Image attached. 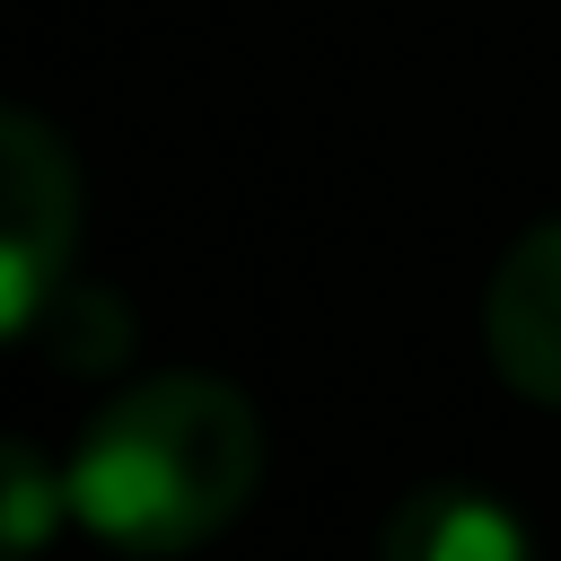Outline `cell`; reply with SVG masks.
I'll return each mask as SVG.
<instances>
[{
  "label": "cell",
  "mask_w": 561,
  "mask_h": 561,
  "mask_svg": "<svg viewBox=\"0 0 561 561\" xmlns=\"http://www.w3.org/2000/svg\"><path fill=\"white\" fill-rule=\"evenodd\" d=\"M254 482H263L254 403L193 368L123 386L61 465L70 517L131 561H175L210 543L254 500Z\"/></svg>",
  "instance_id": "6da1fadb"
},
{
  "label": "cell",
  "mask_w": 561,
  "mask_h": 561,
  "mask_svg": "<svg viewBox=\"0 0 561 561\" xmlns=\"http://www.w3.org/2000/svg\"><path fill=\"white\" fill-rule=\"evenodd\" d=\"M0 202H9L0 316H9V333H26L44 316V298L70 280V245H79V167L53 123L0 114Z\"/></svg>",
  "instance_id": "7a4b0ae2"
},
{
  "label": "cell",
  "mask_w": 561,
  "mask_h": 561,
  "mask_svg": "<svg viewBox=\"0 0 561 561\" xmlns=\"http://www.w3.org/2000/svg\"><path fill=\"white\" fill-rule=\"evenodd\" d=\"M482 351L500 386L561 412V219L526 228L482 289Z\"/></svg>",
  "instance_id": "3957f363"
},
{
  "label": "cell",
  "mask_w": 561,
  "mask_h": 561,
  "mask_svg": "<svg viewBox=\"0 0 561 561\" xmlns=\"http://www.w3.org/2000/svg\"><path fill=\"white\" fill-rule=\"evenodd\" d=\"M377 561H535V543L508 500H491L473 482H421L394 500Z\"/></svg>",
  "instance_id": "277c9868"
},
{
  "label": "cell",
  "mask_w": 561,
  "mask_h": 561,
  "mask_svg": "<svg viewBox=\"0 0 561 561\" xmlns=\"http://www.w3.org/2000/svg\"><path fill=\"white\" fill-rule=\"evenodd\" d=\"M18 342H35V351H44L53 368H70V377H96V368H114V359L131 351V307H123L114 289H96V280H61Z\"/></svg>",
  "instance_id": "5b68a950"
},
{
  "label": "cell",
  "mask_w": 561,
  "mask_h": 561,
  "mask_svg": "<svg viewBox=\"0 0 561 561\" xmlns=\"http://www.w3.org/2000/svg\"><path fill=\"white\" fill-rule=\"evenodd\" d=\"M70 517V491H61V473H44V456L26 447V438H9V456H0V526H9V552L18 561H35L44 543H53V526Z\"/></svg>",
  "instance_id": "8992f818"
}]
</instances>
